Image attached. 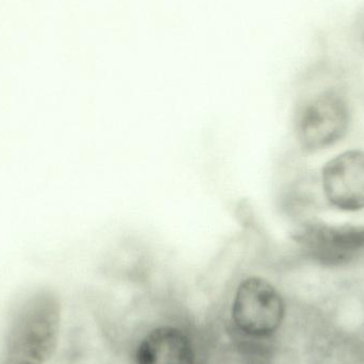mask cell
Segmentation results:
<instances>
[{
	"label": "cell",
	"instance_id": "6da1fadb",
	"mask_svg": "<svg viewBox=\"0 0 364 364\" xmlns=\"http://www.w3.org/2000/svg\"><path fill=\"white\" fill-rule=\"evenodd\" d=\"M61 305L57 294L40 289L23 299L11 323L6 364H45L59 341Z\"/></svg>",
	"mask_w": 364,
	"mask_h": 364
},
{
	"label": "cell",
	"instance_id": "7a4b0ae2",
	"mask_svg": "<svg viewBox=\"0 0 364 364\" xmlns=\"http://www.w3.org/2000/svg\"><path fill=\"white\" fill-rule=\"evenodd\" d=\"M286 304L277 287L258 274H248L237 282L231 301L233 326L244 337L271 338L282 326Z\"/></svg>",
	"mask_w": 364,
	"mask_h": 364
},
{
	"label": "cell",
	"instance_id": "3957f363",
	"mask_svg": "<svg viewBox=\"0 0 364 364\" xmlns=\"http://www.w3.org/2000/svg\"><path fill=\"white\" fill-rule=\"evenodd\" d=\"M352 112L346 98L326 90L306 100L295 115V138L307 153H318L339 143L348 134Z\"/></svg>",
	"mask_w": 364,
	"mask_h": 364
},
{
	"label": "cell",
	"instance_id": "277c9868",
	"mask_svg": "<svg viewBox=\"0 0 364 364\" xmlns=\"http://www.w3.org/2000/svg\"><path fill=\"white\" fill-rule=\"evenodd\" d=\"M306 258L329 267H346L364 258V226L307 223L295 233Z\"/></svg>",
	"mask_w": 364,
	"mask_h": 364
},
{
	"label": "cell",
	"instance_id": "5b68a950",
	"mask_svg": "<svg viewBox=\"0 0 364 364\" xmlns=\"http://www.w3.org/2000/svg\"><path fill=\"white\" fill-rule=\"evenodd\" d=\"M321 186L327 203L343 212L364 209V151L350 149L325 164Z\"/></svg>",
	"mask_w": 364,
	"mask_h": 364
},
{
	"label": "cell",
	"instance_id": "8992f818",
	"mask_svg": "<svg viewBox=\"0 0 364 364\" xmlns=\"http://www.w3.org/2000/svg\"><path fill=\"white\" fill-rule=\"evenodd\" d=\"M136 364H198L196 344L188 331L174 325L151 329L136 346Z\"/></svg>",
	"mask_w": 364,
	"mask_h": 364
}]
</instances>
